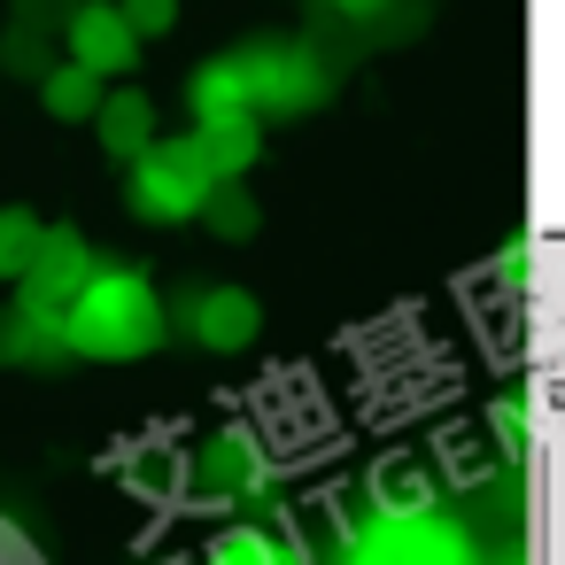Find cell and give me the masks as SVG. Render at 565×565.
<instances>
[{
  "label": "cell",
  "instance_id": "9a60e30c",
  "mask_svg": "<svg viewBox=\"0 0 565 565\" xmlns=\"http://www.w3.org/2000/svg\"><path fill=\"white\" fill-rule=\"evenodd\" d=\"M40 233H47V217L40 210H24V202H9L0 210V279H24V264H32V248H40Z\"/></svg>",
  "mask_w": 565,
  "mask_h": 565
},
{
  "label": "cell",
  "instance_id": "d6986e66",
  "mask_svg": "<svg viewBox=\"0 0 565 565\" xmlns=\"http://www.w3.org/2000/svg\"><path fill=\"white\" fill-rule=\"evenodd\" d=\"M117 9H125L132 40H163V32L179 24V0H117Z\"/></svg>",
  "mask_w": 565,
  "mask_h": 565
},
{
  "label": "cell",
  "instance_id": "ba28073f",
  "mask_svg": "<svg viewBox=\"0 0 565 565\" xmlns=\"http://www.w3.org/2000/svg\"><path fill=\"white\" fill-rule=\"evenodd\" d=\"M194 480H202V495L241 503V495H264L271 457H264V441H256L248 426H217V434L202 441V457H194Z\"/></svg>",
  "mask_w": 565,
  "mask_h": 565
},
{
  "label": "cell",
  "instance_id": "5bb4252c",
  "mask_svg": "<svg viewBox=\"0 0 565 565\" xmlns=\"http://www.w3.org/2000/svg\"><path fill=\"white\" fill-rule=\"evenodd\" d=\"M441 495H434V480L418 472V465H380L372 472V519H426Z\"/></svg>",
  "mask_w": 565,
  "mask_h": 565
},
{
  "label": "cell",
  "instance_id": "7a4b0ae2",
  "mask_svg": "<svg viewBox=\"0 0 565 565\" xmlns=\"http://www.w3.org/2000/svg\"><path fill=\"white\" fill-rule=\"evenodd\" d=\"M210 163L194 156V140L179 132V140H148L132 163H125V210L140 217V225H194L202 217V202H210Z\"/></svg>",
  "mask_w": 565,
  "mask_h": 565
},
{
  "label": "cell",
  "instance_id": "6da1fadb",
  "mask_svg": "<svg viewBox=\"0 0 565 565\" xmlns=\"http://www.w3.org/2000/svg\"><path fill=\"white\" fill-rule=\"evenodd\" d=\"M163 310L171 302L148 287V271L94 264L86 287L71 295L63 326H55V341H63V356H86V364H132V356H156L171 341V318Z\"/></svg>",
  "mask_w": 565,
  "mask_h": 565
},
{
  "label": "cell",
  "instance_id": "44dd1931",
  "mask_svg": "<svg viewBox=\"0 0 565 565\" xmlns=\"http://www.w3.org/2000/svg\"><path fill=\"white\" fill-rule=\"evenodd\" d=\"M341 17H372V9H387V0H333Z\"/></svg>",
  "mask_w": 565,
  "mask_h": 565
},
{
  "label": "cell",
  "instance_id": "3957f363",
  "mask_svg": "<svg viewBox=\"0 0 565 565\" xmlns=\"http://www.w3.org/2000/svg\"><path fill=\"white\" fill-rule=\"evenodd\" d=\"M241 63V86H248V117H302L333 94V71L295 47V40H256V47H233Z\"/></svg>",
  "mask_w": 565,
  "mask_h": 565
},
{
  "label": "cell",
  "instance_id": "52a82bcc",
  "mask_svg": "<svg viewBox=\"0 0 565 565\" xmlns=\"http://www.w3.org/2000/svg\"><path fill=\"white\" fill-rule=\"evenodd\" d=\"M63 40H71V55H63V63L94 71L102 86H109V78H125V71L140 63V40H132V24H125L117 0H78V9L63 17Z\"/></svg>",
  "mask_w": 565,
  "mask_h": 565
},
{
  "label": "cell",
  "instance_id": "ffe728a7",
  "mask_svg": "<svg viewBox=\"0 0 565 565\" xmlns=\"http://www.w3.org/2000/svg\"><path fill=\"white\" fill-rule=\"evenodd\" d=\"M526 271H534V241L519 233V241H503V248H495V279H526Z\"/></svg>",
  "mask_w": 565,
  "mask_h": 565
},
{
  "label": "cell",
  "instance_id": "30bf717a",
  "mask_svg": "<svg viewBox=\"0 0 565 565\" xmlns=\"http://www.w3.org/2000/svg\"><path fill=\"white\" fill-rule=\"evenodd\" d=\"M94 132H102V148H109L117 163H132V156L156 140V102H148L140 86H109L102 109H94Z\"/></svg>",
  "mask_w": 565,
  "mask_h": 565
},
{
  "label": "cell",
  "instance_id": "9c48e42d",
  "mask_svg": "<svg viewBox=\"0 0 565 565\" xmlns=\"http://www.w3.org/2000/svg\"><path fill=\"white\" fill-rule=\"evenodd\" d=\"M186 140H194V156L210 163L217 186H241L264 163V117H202Z\"/></svg>",
  "mask_w": 565,
  "mask_h": 565
},
{
  "label": "cell",
  "instance_id": "7c38bea8",
  "mask_svg": "<svg viewBox=\"0 0 565 565\" xmlns=\"http://www.w3.org/2000/svg\"><path fill=\"white\" fill-rule=\"evenodd\" d=\"M102 78L94 71H78V63H47L40 71V109L55 117V125H94V109H102Z\"/></svg>",
  "mask_w": 565,
  "mask_h": 565
},
{
  "label": "cell",
  "instance_id": "ac0fdd59",
  "mask_svg": "<svg viewBox=\"0 0 565 565\" xmlns=\"http://www.w3.org/2000/svg\"><path fill=\"white\" fill-rule=\"evenodd\" d=\"M0 356H63V341H55V326H40V318H24V310H0Z\"/></svg>",
  "mask_w": 565,
  "mask_h": 565
},
{
  "label": "cell",
  "instance_id": "5b68a950",
  "mask_svg": "<svg viewBox=\"0 0 565 565\" xmlns=\"http://www.w3.org/2000/svg\"><path fill=\"white\" fill-rule=\"evenodd\" d=\"M86 271H94L86 233H78V225H47L40 248H32V264H24V279H17V310L40 318V326H63V310H71V295L86 287Z\"/></svg>",
  "mask_w": 565,
  "mask_h": 565
},
{
  "label": "cell",
  "instance_id": "277c9868",
  "mask_svg": "<svg viewBox=\"0 0 565 565\" xmlns=\"http://www.w3.org/2000/svg\"><path fill=\"white\" fill-rule=\"evenodd\" d=\"M349 565H472V542L441 511H426V519H364L349 534Z\"/></svg>",
  "mask_w": 565,
  "mask_h": 565
},
{
  "label": "cell",
  "instance_id": "4fadbf2b",
  "mask_svg": "<svg viewBox=\"0 0 565 565\" xmlns=\"http://www.w3.org/2000/svg\"><path fill=\"white\" fill-rule=\"evenodd\" d=\"M186 109H194V125H202V117H248V86H241V63H233V55L202 63V71L186 78Z\"/></svg>",
  "mask_w": 565,
  "mask_h": 565
},
{
  "label": "cell",
  "instance_id": "e0dca14e",
  "mask_svg": "<svg viewBox=\"0 0 565 565\" xmlns=\"http://www.w3.org/2000/svg\"><path fill=\"white\" fill-rule=\"evenodd\" d=\"M488 441H495L503 457H526V449H534V403H526V395H495V403H488Z\"/></svg>",
  "mask_w": 565,
  "mask_h": 565
},
{
  "label": "cell",
  "instance_id": "8fae6325",
  "mask_svg": "<svg viewBox=\"0 0 565 565\" xmlns=\"http://www.w3.org/2000/svg\"><path fill=\"white\" fill-rule=\"evenodd\" d=\"M202 565H295V550H287L279 526H264V519H233V526L210 534Z\"/></svg>",
  "mask_w": 565,
  "mask_h": 565
},
{
  "label": "cell",
  "instance_id": "2e32d148",
  "mask_svg": "<svg viewBox=\"0 0 565 565\" xmlns=\"http://www.w3.org/2000/svg\"><path fill=\"white\" fill-rule=\"evenodd\" d=\"M202 225H210L217 241H248V233L264 225V210H256V194H241V186H210V202H202Z\"/></svg>",
  "mask_w": 565,
  "mask_h": 565
},
{
  "label": "cell",
  "instance_id": "8992f818",
  "mask_svg": "<svg viewBox=\"0 0 565 565\" xmlns=\"http://www.w3.org/2000/svg\"><path fill=\"white\" fill-rule=\"evenodd\" d=\"M163 318H179V333L194 341V349H210V356H241V349H256L264 341V302L248 295V287H194L179 310H163Z\"/></svg>",
  "mask_w": 565,
  "mask_h": 565
}]
</instances>
